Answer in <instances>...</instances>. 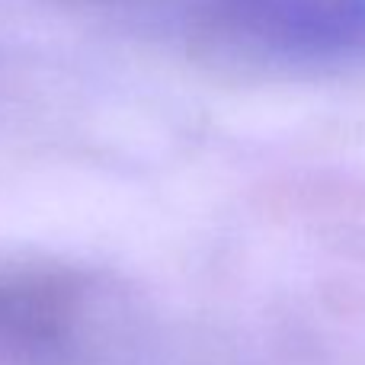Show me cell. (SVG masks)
I'll return each instance as SVG.
<instances>
[{"label": "cell", "mask_w": 365, "mask_h": 365, "mask_svg": "<svg viewBox=\"0 0 365 365\" xmlns=\"http://www.w3.org/2000/svg\"><path fill=\"white\" fill-rule=\"evenodd\" d=\"M218 42L272 71L365 77V0H199Z\"/></svg>", "instance_id": "cell-1"}, {"label": "cell", "mask_w": 365, "mask_h": 365, "mask_svg": "<svg viewBox=\"0 0 365 365\" xmlns=\"http://www.w3.org/2000/svg\"><path fill=\"white\" fill-rule=\"evenodd\" d=\"M71 292L45 279H0V334L48 343L64 334Z\"/></svg>", "instance_id": "cell-2"}]
</instances>
